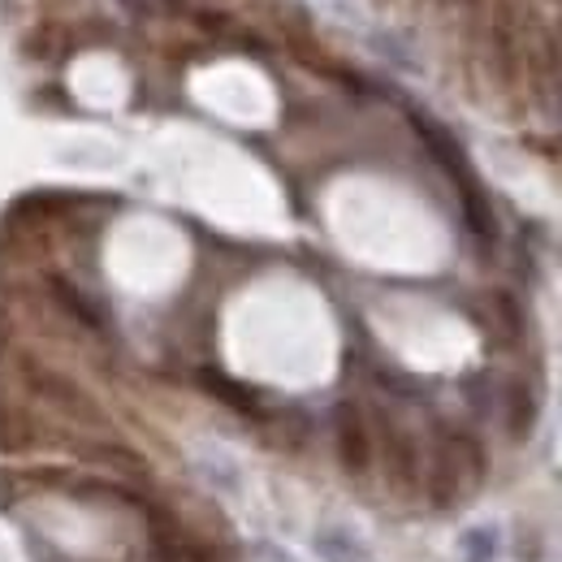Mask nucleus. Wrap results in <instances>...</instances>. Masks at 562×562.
<instances>
[{"label": "nucleus", "instance_id": "2", "mask_svg": "<svg viewBox=\"0 0 562 562\" xmlns=\"http://www.w3.org/2000/svg\"><path fill=\"white\" fill-rule=\"evenodd\" d=\"M533 420H537V403H533V394L524 385H515L511 389V433L524 437L533 429Z\"/></svg>", "mask_w": 562, "mask_h": 562}, {"label": "nucleus", "instance_id": "1", "mask_svg": "<svg viewBox=\"0 0 562 562\" xmlns=\"http://www.w3.org/2000/svg\"><path fill=\"white\" fill-rule=\"evenodd\" d=\"M337 455L346 463V472H368V459H372V446H368V429L359 420L355 407H342L337 411Z\"/></svg>", "mask_w": 562, "mask_h": 562}]
</instances>
